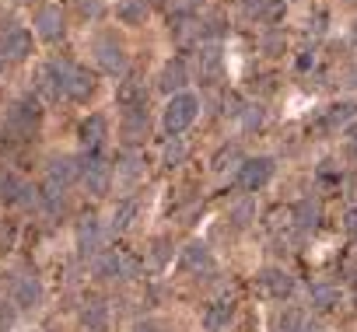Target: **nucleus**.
<instances>
[{"label": "nucleus", "mask_w": 357, "mask_h": 332, "mask_svg": "<svg viewBox=\"0 0 357 332\" xmlns=\"http://www.w3.org/2000/svg\"><path fill=\"white\" fill-rule=\"evenodd\" d=\"M43 122V105L36 95H22L18 102H11L8 116H4V136L0 140H11V143H25L39 133Z\"/></svg>", "instance_id": "f257e3e1"}, {"label": "nucleus", "mask_w": 357, "mask_h": 332, "mask_svg": "<svg viewBox=\"0 0 357 332\" xmlns=\"http://www.w3.org/2000/svg\"><path fill=\"white\" fill-rule=\"evenodd\" d=\"M197 116H200V98L190 95V91H178V95L168 98L165 116H161V126H165L168 136H178V133H186L197 122Z\"/></svg>", "instance_id": "f03ea898"}, {"label": "nucleus", "mask_w": 357, "mask_h": 332, "mask_svg": "<svg viewBox=\"0 0 357 332\" xmlns=\"http://www.w3.org/2000/svg\"><path fill=\"white\" fill-rule=\"evenodd\" d=\"M70 70H74V63H67V60H50V63H43V67L36 70V91H39L46 102L67 98Z\"/></svg>", "instance_id": "7ed1b4c3"}, {"label": "nucleus", "mask_w": 357, "mask_h": 332, "mask_svg": "<svg viewBox=\"0 0 357 332\" xmlns=\"http://www.w3.org/2000/svg\"><path fill=\"white\" fill-rule=\"evenodd\" d=\"M0 203H4V207H25V210H32V207L43 203V193H39L36 186H29L22 175H15V172H0Z\"/></svg>", "instance_id": "20e7f679"}, {"label": "nucleus", "mask_w": 357, "mask_h": 332, "mask_svg": "<svg viewBox=\"0 0 357 332\" xmlns=\"http://www.w3.org/2000/svg\"><path fill=\"white\" fill-rule=\"evenodd\" d=\"M91 53H95V63H98L109 77H123V74H126V46H123L116 35H95Z\"/></svg>", "instance_id": "39448f33"}, {"label": "nucleus", "mask_w": 357, "mask_h": 332, "mask_svg": "<svg viewBox=\"0 0 357 332\" xmlns=\"http://www.w3.org/2000/svg\"><path fill=\"white\" fill-rule=\"evenodd\" d=\"M81 182H84V189H88L91 196H105V193H109V186H112V168L105 164V157H102L98 150H88V154L81 157Z\"/></svg>", "instance_id": "423d86ee"}, {"label": "nucleus", "mask_w": 357, "mask_h": 332, "mask_svg": "<svg viewBox=\"0 0 357 332\" xmlns=\"http://www.w3.org/2000/svg\"><path fill=\"white\" fill-rule=\"evenodd\" d=\"M270 179H273V157H249V161H242L235 182H238L242 193H256V189H263Z\"/></svg>", "instance_id": "0eeeda50"}, {"label": "nucleus", "mask_w": 357, "mask_h": 332, "mask_svg": "<svg viewBox=\"0 0 357 332\" xmlns=\"http://www.w3.org/2000/svg\"><path fill=\"white\" fill-rule=\"evenodd\" d=\"M32 25H36V35H39L43 42H60V39L67 35V18H63V11H60L56 4L39 8L36 18H32Z\"/></svg>", "instance_id": "6e6552de"}, {"label": "nucleus", "mask_w": 357, "mask_h": 332, "mask_svg": "<svg viewBox=\"0 0 357 332\" xmlns=\"http://www.w3.org/2000/svg\"><path fill=\"white\" fill-rule=\"evenodd\" d=\"M36 53V39L29 29H8L0 35V56L8 63H18V60H29Z\"/></svg>", "instance_id": "1a4fd4ad"}, {"label": "nucleus", "mask_w": 357, "mask_h": 332, "mask_svg": "<svg viewBox=\"0 0 357 332\" xmlns=\"http://www.w3.org/2000/svg\"><path fill=\"white\" fill-rule=\"evenodd\" d=\"M116 105L123 109V112H137V109H144L147 105V84L140 81V77H123L119 84H116Z\"/></svg>", "instance_id": "9d476101"}, {"label": "nucleus", "mask_w": 357, "mask_h": 332, "mask_svg": "<svg viewBox=\"0 0 357 332\" xmlns=\"http://www.w3.org/2000/svg\"><path fill=\"white\" fill-rule=\"evenodd\" d=\"M151 133V122H147V109H137V112H123V122H119V136L126 143V150L140 147Z\"/></svg>", "instance_id": "9b49d317"}, {"label": "nucleus", "mask_w": 357, "mask_h": 332, "mask_svg": "<svg viewBox=\"0 0 357 332\" xmlns=\"http://www.w3.org/2000/svg\"><path fill=\"white\" fill-rule=\"evenodd\" d=\"M178 269L183 273H214V255L204 242H190L178 255Z\"/></svg>", "instance_id": "f8f14e48"}, {"label": "nucleus", "mask_w": 357, "mask_h": 332, "mask_svg": "<svg viewBox=\"0 0 357 332\" xmlns=\"http://www.w3.org/2000/svg\"><path fill=\"white\" fill-rule=\"evenodd\" d=\"M74 179H81V161H77V157L60 154V157H53V161L46 164V182H53V186L67 189Z\"/></svg>", "instance_id": "ddd939ff"}, {"label": "nucleus", "mask_w": 357, "mask_h": 332, "mask_svg": "<svg viewBox=\"0 0 357 332\" xmlns=\"http://www.w3.org/2000/svg\"><path fill=\"white\" fill-rule=\"evenodd\" d=\"M77 136H81V147H84V150H98V147L105 143V136H109V119H105L102 112H91L88 119H81Z\"/></svg>", "instance_id": "4468645a"}, {"label": "nucleus", "mask_w": 357, "mask_h": 332, "mask_svg": "<svg viewBox=\"0 0 357 332\" xmlns=\"http://www.w3.org/2000/svg\"><path fill=\"white\" fill-rule=\"evenodd\" d=\"M102 245H105V231H102L98 217H81V224H77V248H81V255L84 259L98 255Z\"/></svg>", "instance_id": "2eb2a0df"}, {"label": "nucleus", "mask_w": 357, "mask_h": 332, "mask_svg": "<svg viewBox=\"0 0 357 332\" xmlns=\"http://www.w3.org/2000/svg\"><path fill=\"white\" fill-rule=\"evenodd\" d=\"M259 290H263L266 297L284 301V297H291V290H294V276H291L287 269L270 266V269H263V273H259Z\"/></svg>", "instance_id": "dca6fc26"}, {"label": "nucleus", "mask_w": 357, "mask_h": 332, "mask_svg": "<svg viewBox=\"0 0 357 332\" xmlns=\"http://www.w3.org/2000/svg\"><path fill=\"white\" fill-rule=\"evenodd\" d=\"M11 301L18 304V308H39L43 304V283L36 280V276H29V273H22V276H15V287H11Z\"/></svg>", "instance_id": "f3484780"}, {"label": "nucleus", "mask_w": 357, "mask_h": 332, "mask_svg": "<svg viewBox=\"0 0 357 332\" xmlns=\"http://www.w3.org/2000/svg\"><path fill=\"white\" fill-rule=\"evenodd\" d=\"M95 91H98V77H95L88 67H74V70H70V81H67V98L84 105Z\"/></svg>", "instance_id": "a211bd4d"}, {"label": "nucleus", "mask_w": 357, "mask_h": 332, "mask_svg": "<svg viewBox=\"0 0 357 332\" xmlns=\"http://www.w3.org/2000/svg\"><path fill=\"white\" fill-rule=\"evenodd\" d=\"M186 81H190V74H186V63L183 60H168L165 67H161V74H158V88L165 91V95H178L186 88Z\"/></svg>", "instance_id": "6ab92c4d"}, {"label": "nucleus", "mask_w": 357, "mask_h": 332, "mask_svg": "<svg viewBox=\"0 0 357 332\" xmlns=\"http://www.w3.org/2000/svg\"><path fill=\"white\" fill-rule=\"evenodd\" d=\"M81 325H84L88 332H105V329H109V308H105L102 297H88V301H84V308H81Z\"/></svg>", "instance_id": "aec40b11"}, {"label": "nucleus", "mask_w": 357, "mask_h": 332, "mask_svg": "<svg viewBox=\"0 0 357 332\" xmlns=\"http://www.w3.org/2000/svg\"><path fill=\"white\" fill-rule=\"evenodd\" d=\"M231 318H235V297H221V301H214L211 311L204 315V325H207L211 332H225Z\"/></svg>", "instance_id": "412c9836"}, {"label": "nucleus", "mask_w": 357, "mask_h": 332, "mask_svg": "<svg viewBox=\"0 0 357 332\" xmlns=\"http://www.w3.org/2000/svg\"><path fill=\"white\" fill-rule=\"evenodd\" d=\"M197 70H200L204 81L218 77V70H221V46H218V42H204V46H197Z\"/></svg>", "instance_id": "4be33fe9"}, {"label": "nucleus", "mask_w": 357, "mask_h": 332, "mask_svg": "<svg viewBox=\"0 0 357 332\" xmlns=\"http://www.w3.org/2000/svg\"><path fill=\"white\" fill-rule=\"evenodd\" d=\"M151 15V4L147 0H116V18L123 25H144Z\"/></svg>", "instance_id": "5701e85b"}, {"label": "nucleus", "mask_w": 357, "mask_h": 332, "mask_svg": "<svg viewBox=\"0 0 357 332\" xmlns=\"http://www.w3.org/2000/svg\"><path fill=\"white\" fill-rule=\"evenodd\" d=\"M242 11L256 22H277L284 15V4L280 0H242Z\"/></svg>", "instance_id": "b1692460"}, {"label": "nucleus", "mask_w": 357, "mask_h": 332, "mask_svg": "<svg viewBox=\"0 0 357 332\" xmlns=\"http://www.w3.org/2000/svg\"><path fill=\"white\" fill-rule=\"evenodd\" d=\"M354 112H357V105H329V109L322 112V119H319V129H326V133H333V129H340V126H347Z\"/></svg>", "instance_id": "393cba45"}, {"label": "nucleus", "mask_w": 357, "mask_h": 332, "mask_svg": "<svg viewBox=\"0 0 357 332\" xmlns=\"http://www.w3.org/2000/svg\"><path fill=\"white\" fill-rule=\"evenodd\" d=\"M319 221H322V207H319L315 200H301V203L294 207V224H298L301 231H315Z\"/></svg>", "instance_id": "a878e982"}, {"label": "nucleus", "mask_w": 357, "mask_h": 332, "mask_svg": "<svg viewBox=\"0 0 357 332\" xmlns=\"http://www.w3.org/2000/svg\"><path fill=\"white\" fill-rule=\"evenodd\" d=\"M133 214H137V203H133V200H123V203L112 210V224H109V231H112V235H123V231L133 224Z\"/></svg>", "instance_id": "bb28decb"}, {"label": "nucleus", "mask_w": 357, "mask_h": 332, "mask_svg": "<svg viewBox=\"0 0 357 332\" xmlns=\"http://www.w3.org/2000/svg\"><path fill=\"white\" fill-rule=\"evenodd\" d=\"M312 304H315L319 311H329V308L340 304V290H336L333 283H315V287H312Z\"/></svg>", "instance_id": "cd10ccee"}, {"label": "nucleus", "mask_w": 357, "mask_h": 332, "mask_svg": "<svg viewBox=\"0 0 357 332\" xmlns=\"http://www.w3.org/2000/svg\"><path fill=\"white\" fill-rule=\"evenodd\" d=\"M116 172H123V186H133L140 179V172H144V164H140V157L133 150H126L123 154V164H116Z\"/></svg>", "instance_id": "c85d7f7f"}, {"label": "nucleus", "mask_w": 357, "mask_h": 332, "mask_svg": "<svg viewBox=\"0 0 357 332\" xmlns=\"http://www.w3.org/2000/svg\"><path fill=\"white\" fill-rule=\"evenodd\" d=\"M165 8H168V15L178 22V18H193L197 8H200V0H165Z\"/></svg>", "instance_id": "c756f323"}, {"label": "nucleus", "mask_w": 357, "mask_h": 332, "mask_svg": "<svg viewBox=\"0 0 357 332\" xmlns=\"http://www.w3.org/2000/svg\"><path fill=\"white\" fill-rule=\"evenodd\" d=\"M183 161H186V143L178 140V136H172L168 147H165V164H168V168H178Z\"/></svg>", "instance_id": "7c9ffc66"}, {"label": "nucleus", "mask_w": 357, "mask_h": 332, "mask_svg": "<svg viewBox=\"0 0 357 332\" xmlns=\"http://www.w3.org/2000/svg\"><path fill=\"white\" fill-rule=\"evenodd\" d=\"M18 245V224L15 221H0V255L11 252Z\"/></svg>", "instance_id": "2f4dec72"}, {"label": "nucleus", "mask_w": 357, "mask_h": 332, "mask_svg": "<svg viewBox=\"0 0 357 332\" xmlns=\"http://www.w3.org/2000/svg\"><path fill=\"white\" fill-rule=\"evenodd\" d=\"M15 322H18V304L0 297V332H11V329H15Z\"/></svg>", "instance_id": "473e14b6"}, {"label": "nucleus", "mask_w": 357, "mask_h": 332, "mask_svg": "<svg viewBox=\"0 0 357 332\" xmlns=\"http://www.w3.org/2000/svg\"><path fill=\"white\" fill-rule=\"evenodd\" d=\"M235 161H242V150H238L235 143L221 147V150H218V157H214V172H225L228 164H235Z\"/></svg>", "instance_id": "72a5a7b5"}, {"label": "nucleus", "mask_w": 357, "mask_h": 332, "mask_svg": "<svg viewBox=\"0 0 357 332\" xmlns=\"http://www.w3.org/2000/svg\"><path fill=\"white\" fill-rule=\"evenodd\" d=\"M242 126L245 129H259L263 126V109L259 105H245L242 109Z\"/></svg>", "instance_id": "f704fd0d"}, {"label": "nucleus", "mask_w": 357, "mask_h": 332, "mask_svg": "<svg viewBox=\"0 0 357 332\" xmlns=\"http://www.w3.org/2000/svg\"><path fill=\"white\" fill-rule=\"evenodd\" d=\"M67 4H74L81 15H88V18H95L98 15V0H67Z\"/></svg>", "instance_id": "c9c22d12"}, {"label": "nucleus", "mask_w": 357, "mask_h": 332, "mask_svg": "<svg viewBox=\"0 0 357 332\" xmlns=\"http://www.w3.org/2000/svg\"><path fill=\"white\" fill-rule=\"evenodd\" d=\"M151 255H154V266H161V262L168 259V242H165V238H158V242H154V248H151Z\"/></svg>", "instance_id": "e433bc0d"}, {"label": "nucleus", "mask_w": 357, "mask_h": 332, "mask_svg": "<svg viewBox=\"0 0 357 332\" xmlns=\"http://www.w3.org/2000/svg\"><path fill=\"white\" fill-rule=\"evenodd\" d=\"M343 231H347L350 238H357V207L347 210V217H343Z\"/></svg>", "instance_id": "4c0bfd02"}, {"label": "nucleus", "mask_w": 357, "mask_h": 332, "mask_svg": "<svg viewBox=\"0 0 357 332\" xmlns=\"http://www.w3.org/2000/svg\"><path fill=\"white\" fill-rule=\"evenodd\" d=\"M347 140H350V150H354V157H357V122L347 126Z\"/></svg>", "instance_id": "58836bf2"}, {"label": "nucleus", "mask_w": 357, "mask_h": 332, "mask_svg": "<svg viewBox=\"0 0 357 332\" xmlns=\"http://www.w3.org/2000/svg\"><path fill=\"white\" fill-rule=\"evenodd\" d=\"M133 332H158V325H154V322H137Z\"/></svg>", "instance_id": "ea45409f"}, {"label": "nucleus", "mask_w": 357, "mask_h": 332, "mask_svg": "<svg viewBox=\"0 0 357 332\" xmlns=\"http://www.w3.org/2000/svg\"><path fill=\"white\" fill-rule=\"evenodd\" d=\"M4 63H8V60H4V56H0V70H4Z\"/></svg>", "instance_id": "a19ab883"}, {"label": "nucleus", "mask_w": 357, "mask_h": 332, "mask_svg": "<svg viewBox=\"0 0 357 332\" xmlns=\"http://www.w3.org/2000/svg\"><path fill=\"white\" fill-rule=\"evenodd\" d=\"M354 39H357V29H354Z\"/></svg>", "instance_id": "79ce46f5"}]
</instances>
